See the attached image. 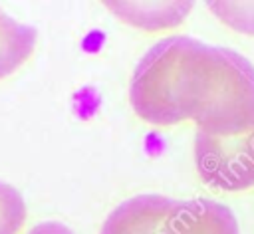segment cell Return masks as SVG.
Returning <instances> with one entry per match:
<instances>
[{
	"instance_id": "9c48e42d",
	"label": "cell",
	"mask_w": 254,
	"mask_h": 234,
	"mask_svg": "<svg viewBox=\"0 0 254 234\" xmlns=\"http://www.w3.org/2000/svg\"><path fill=\"white\" fill-rule=\"evenodd\" d=\"M208 8L228 28L254 36V2H208Z\"/></svg>"
},
{
	"instance_id": "7a4b0ae2",
	"label": "cell",
	"mask_w": 254,
	"mask_h": 234,
	"mask_svg": "<svg viewBox=\"0 0 254 234\" xmlns=\"http://www.w3.org/2000/svg\"><path fill=\"white\" fill-rule=\"evenodd\" d=\"M194 42L196 40L189 36L165 38L137 63L129 99L143 121L153 125H175L185 121L177 105V79L181 63Z\"/></svg>"
},
{
	"instance_id": "277c9868",
	"label": "cell",
	"mask_w": 254,
	"mask_h": 234,
	"mask_svg": "<svg viewBox=\"0 0 254 234\" xmlns=\"http://www.w3.org/2000/svg\"><path fill=\"white\" fill-rule=\"evenodd\" d=\"M179 200L163 194H139L121 202L103 222L101 234H163Z\"/></svg>"
},
{
	"instance_id": "30bf717a",
	"label": "cell",
	"mask_w": 254,
	"mask_h": 234,
	"mask_svg": "<svg viewBox=\"0 0 254 234\" xmlns=\"http://www.w3.org/2000/svg\"><path fill=\"white\" fill-rule=\"evenodd\" d=\"M28 234H73V232L60 222H42V224L34 226Z\"/></svg>"
},
{
	"instance_id": "ba28073f",
	"label": "cell",
	"mask_w": 254,
	"mask_h": 234,
	"mask_svg": "<svg viewBox=\"0 0 254 234\" xmlns=\"http://www.w3.org/2000/svg\"><path fill=\"white\" fill-rule=\"evenodd\" d=\"M26 222V204L22 194L0 180V234H18Z\"/></svg>"
},
{
	"instance_id": "8992f818",
	"label": "cell",
	"mask_w": 254,
	"mask_h": 234,
	"mask_svg": "<svg viewBox=\"0 0 254 234\" xmlns=\"http://www.w3.org/2000/svg\"><path fill=\"white\" fill-rule=\"evenodd\" d=\"M105 6L123 22L143 30L177 26L192 8L190 2H107Z\"/></svg>"
},
{
	"instance_id": "52a82bcc",
	"label": "cell",
	"mask_w": 254,
	"mask_h": 234,
	"mask_svg": "<svg viewBox=\"0 0 254 234\" xmlns=\"http://www.w3.org/2000/svg\"><path fill=\"white\" fill-rule=\"evenodd\" d=\"M36 30L16 22L0 8V79L14 73L34 52Z\"/></svg>"
},
{
	"instance_id": "3957f363",
	"label": "cell",
	"mask_w": 254,
	"mask_h": 234,
	"mask_svg": "<svg viewBox=\"0 0 254 234\" xmlns=\"http://www.w3.org/2000/svg\"><path fill=\"white\" fill-rule=\"evenodd\" d=\"M194 165L198 176L218 190H246L254 186V127L236 137L196 133Z\"/></svg>"
},
{
	"instance_id": "6da1fadb",
	"label": "cell",
	"mask_w": 254,
	"mask_h": 234,
	"mask_svg": "<svg viewBox=\"0 0 254 234\" xmlns=\"http://www.w3.org/2000/svg\"><path fill=\"white\" fill-rule=\"evenodd\" d=\"M183 119L214 137L244 135L254 127V67L234 50L194 42L177 79Z\"/></svg>"
},
{
	"instance_id": "5b68a950",
	"label": "cell",
	"mask_w": 254,
	"mask_h": 234,
	"mask_svg": "<svg viewBox=\"0 0 254 234\" xmlns=\"http://www.w3.org/2000/svg\"><path fill=\"white\" fill-rule=\"evenodd\" d=\"M163 234H238V222L232 210L216 200H179Z\"/></svg>"
}]
</instances>
